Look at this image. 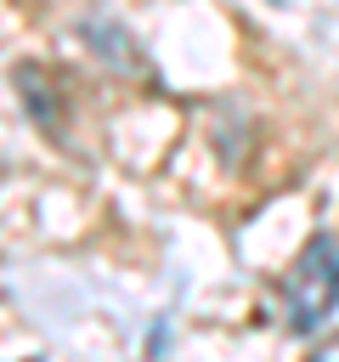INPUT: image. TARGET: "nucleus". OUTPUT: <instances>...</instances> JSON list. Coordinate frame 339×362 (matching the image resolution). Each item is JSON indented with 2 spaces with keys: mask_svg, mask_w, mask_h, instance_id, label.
I'll return each instance as SVG.
<instances>
[{
  "mask_svg": "<svg viewBox=\"0 0 339 362\" xmlns=\"http://www.w3.org/2000/svg\"><path fill=\"white\" fill-rule=\"evenodd\" d=\"M333 311H339V232H316L282 283V322L294 334H311Z\"/></svg>",
  "mask_w": 339,
  "mask_h": 362,
  "instance_id": "f257e3e1",
  "label": "nucleus"
},
{
  "mask_svg": "<svg viewBox=\"0 0 339 362\" xmlns=\"http://www.w3.org/2000/svg\"><path fill=\"white\" fill-rule=\"evenodd\" d=\"M311 362H339V334H333V339H322V345L311 351Z\"/></svg>",
  "mask_w": 339,
  "mask_h": 362,
  "instance_id": "f03ea898",
  "label": "nucleus"
}]
</instances>
